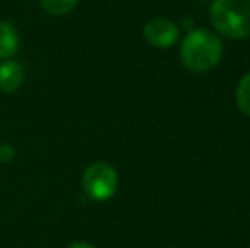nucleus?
<instances>
[{"mask_svg":"<svg viewBox=\"0 0 250 248\" xmlns=\"http://www.w3.org/2000/svg\"><path fill=\"white\" fill-rule=\"evenodd\" d=\"M24 80V70L19 63L5 61L0 65V90L14 92L21 87Z\"/></svg>","mask_w":250,"mask_h":248,"instance_id":"5","label":"nucleus"},{"mask_svg":"<svg viewBox=\"0 0 250 248\" xmlns=\"http://www.w3.org/2000/svg\"><path fill=\"white\" fill-rule=\"evenodd\" d=\"M118 173L109 163L96 162L85 170L82 186L85 194L94 201H105L118 191Z\"/></svg>","mask_w":250,"mask_h":248,"instance_id":"3","label":"nucleus"},{"mask_svg":"<svg viewBox=\"0 0 250 248\" xmlns=\"http://www.w3.org/2000/svg\"><path fill=\"white\" fill-rule=\"evenodd\" d=\"M14 158V150L9 145H2L0 146V162L9 163Z\"/></svg>","mask_w":250,"mask_h":248,"instance_id":"9","label":"nucleus"},{"mask_svg":"<svg viewBox=\"0 0 250 248\" xmlns=\"http://www.w3.org/2000/svg\"><path fill=\"white\" fill-rule=\"evenodd\" d=\"M211 22L218 33L230 39L250 36V0H214Z\"/></svg>","mask_w":250,"mask_h":248,"instance_id":"2","label":"nucleus"},{"mask_svg":"<svg viewBox=\"0 0 250 248\" xmlns=\"http://www.w3.org/2000/svg\"><path fill=\"white\" fill-rule=\"evenodd\" d=\"M235 99H237V104L242 113L250 116V73H247L240 80V83L237 87V94H235Z\"/></svg>","mask_w":250,"mask_h":248,"instance_id":"8","label":"nucleus"},{"mask_svg":"<svg viewBox=\"0 0 250 248\" xmlns=\"http://www.w3.org/2000/svg\"><path fill=\"white\" fill-rule=\"evenodd\" d=\"M146 41L155 48H168L177 41L179 27L167 17H155L145 27Z\"/></svg>","mask_w":250,"mask_h":248,"instance_id":"4","label":"nucleus"},{"mask_svg":"<svg viewBox=\"0 0 250 248\" xmlns=\"http://www.w3.org/2000/svg\"><path fill=\"white\" fill-rule=\"evenodd\" d=\"M19 46V36L12 24L0 22V60H7L16 53Z\"/></svg>","mask_w":250,"mask_h":248,"instance_id":"6","label":"nucleus"},{"mask_svg":"<svg viewBox=\"0 0 250 248\" xmlns=\"http://www.w3.org/2000/svg\"><path fill=\"white\" fill-rule=\"evenodd\" d=\"M66 248H94L92 245H89V243H83V242H77V243H72L70 247Z\"/></svg>","mask_w":250,"mask_h":248,"instance_id":"10","label":"nucleus"},{"mask_svg":"<svg viewBox=\"0 0 250 248\" xmlns=\"http://www.w3.org/2000/svg\"><path fill=\"white\" fill-rule=\"evenodd\" d=\"M223 57V44L214 33L194 29L184 38L181 46V60L186 68L201 73L214 68Z\"/></svg>","mask_w":250,"mask_h":248,"instance_id":"1","label":"nucleus"},{"mask_svg":"<svg viewBox=\"0 0 250 248\" xmlns=\"http://www.w3.org/2000/svg\"><path fill=\"white\" fill-rule=\"evenodd\" d=\"M41 7L51 16H65L75 9L79 0H40Z\"/></svg>","mask_w":250,"mask_h":248,"instance_id":"7","label":"nucleus"}]
</instances>
